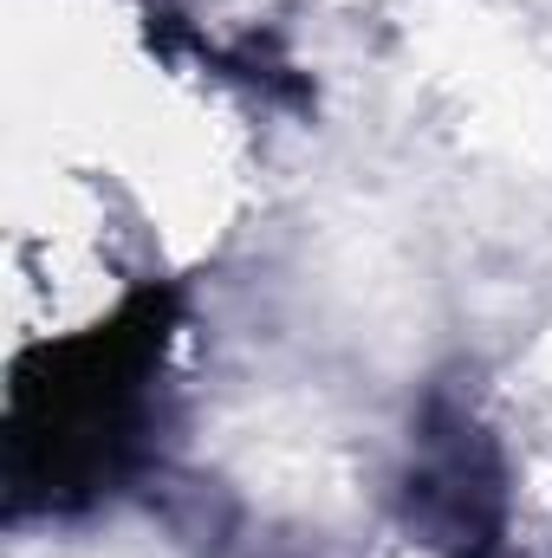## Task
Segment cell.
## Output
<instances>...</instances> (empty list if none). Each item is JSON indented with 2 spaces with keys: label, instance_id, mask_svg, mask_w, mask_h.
Instances as JSON below:
<instances>
[{
  "label": "cell",
  "instance_id": "6da1fadb",
  "mask_svg": "<svg viewBox=\"0 0 552 558\" xmlns=\"http://www.w3.org/2000/svg\"><path fill=\"white\" fill-rule=\"evenodd\" d=\"M163 338L169 318L143 292L111 325H92L20 371L7 416L13 500L46 494V507H65L124 474V461L143 441V403L163 364Z\"/></svg>",
  "mask_w": 552,
  "mask_h": 558
}]
</instances>
